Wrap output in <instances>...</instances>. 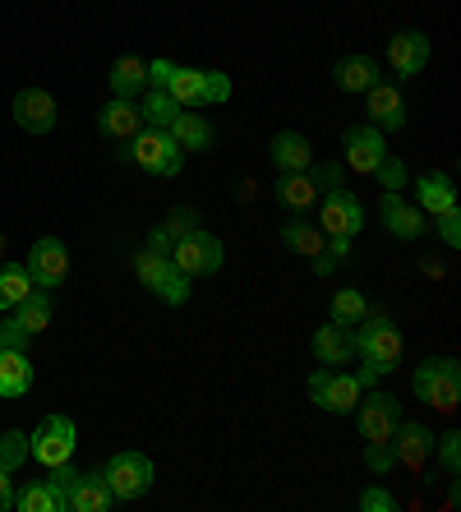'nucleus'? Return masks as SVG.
<instances>
[{
	"instance_id": "6ab92c4d",
	"label": "nucleus",
	"mask_w": 461,
	"mask_h": 512,
	"mask_svg": "<svg viewBox=\"0 0 461 512\" xmlns=\"http://www.w3.org/2000/svg\"><path fill=\"white\" fill-rule=\"evenodd\" d=\"M111 503H116V494H111L107 476L102 471H79V485L70 494V512H107Z\"/></svg>"
},
{
	"instance_id": "473e14b6",
	"label": "nucleus",
	"mask_w": 461,
	"mask_h": 512,
	"mask_svg": "<svg viewBox=\"0 0 461 512\" xmlns=\"http://www.w3.org/2000/svg\"><path fill=\"white\" fill-rule=\"evenodd\" d=\"M153 296L162 300V305H185L190 300V277L180 273L176 263H166V273L157 277V286H153Z\"/></svg>"
},
{
	"instance_id": "412c9836",
	"label": "nucleus",
	"mask_w": 461,
	"mask_h": 512,
	"mask_svg": "<svg viewBox=\"0 0 461 512\" xmlns=\"http://www.w3.org/2000/svg\"><path fill=\"white\" fill-rule=\"evenodd\" d=\"M272 162H277V171H309L314 167V148H309L305 134L282 130L272 139Z\"/></svg>"
},
{
	"instance_id": "9d476101",
	"label": "nucleus",
	"mask_w": 461,
	"mask_h": 512,
	"mask_svg": "<svg viewBox=\"0 0 461 512\" xmlns=\"http://www.w3.org/2000/svg\"><path fill=\"white\" fill-rule=\"evenodd\" d=\"M323 236H360V227H365V208H360V199H355L346 185H337V190H328V199H323Z\"/></svg>"
},
{
	"instance_id": "c85d7f7f",
	"label": "nucleus",
	"mask_w": 461,
	"mask_h": 512,
	"mask_svg": "<svg viewBox=\"0 0 461 512\" xmlns=\"http://www.w3.org/2000/svg\"><path fill=\"white\" fill-rule=\"evenodd\" d=\"M139 116L153 125V130H171V120L180 116V102L166 88H153V93L143 97V107H139Z\"/></svg>"
},
{
	"instance_id": "c03bdc74",
	"label": "nucleus",
	"mask_w": 461,
	"mask_h": 512,
	"mask_svg": "<svg viewBox=\"0 0 461 512\" xmlns=\"http://www.w3.org/2000/svg\"><path fill=\"white\" fill-rule=\"evenodd\" d=\"M360 508H365V512H397V499H392L388 489L374 485V489H365V494H360Z\"/></svg>"
},
{
	"instance_id": "3c124183",
	"label": "nucleus",
	"mask_w": 461,
	"mask_h": 512,
	"mask_svg": "<svg viewBox=\"0 0 461 512\" xmlns=\"http://www.w3.org/2000/svg\"><path fill=\"white\" fill-rule=\"evenodd\" d=\"M379 379H383V370H379V365H369V360L360 365V374H355V383H360V388H374Z\"/></svg>"
},
{
	"instance_id": "bb28decb",
	"label": "nucleus",
	"mask_w": 461,
	"mask_h": 512,
	"mask_svg": "<svg viewBox=\"0 0 461 512\" xmlns=\"http://www.w3.org/2000/svg\"><path fill=\"white\" fill-rule=\"evenodd\" d=\"M139 88H148V60L120 56L116 65H111V93H116V97H134Z\"/></svg>"
},
{
	"instance_id": "c9c22d12",
	"label": "nucleus",
	"mask_w": 461,
	"mask_h": 512,
	"mask_svg": "<svg viewBox=\"0 0 461 512\" xmlns=\"http://www.w3.org/2000/svg\"><path fill=\"white\" fill-rule=\"evenodd\" d=\"M14 508H19V512H60L56 508V494L47 489V480H33V485L19 489V494H14Z\"/></svg>"
},
{
	"instance_id": "1a4fd4ad",
	"label": "nucleus",
	"mask_w": 461,
	"mask_h": 512,
	"mask_svg": "<svg viewBox=\"0 0 461 512\" xmlns=\"http://www.w3.org/2000/svg\"><path fill=\"white\" fill-rule=\"evenodd\" d=\"M65 273H70V250H65V240L56 236H42L28 250V277H33L37 291H56L60 282H65Z\"/></svg>"
},
{
	"instance_id": "5701e85b",
	"label": "nucleus",
	"mask_w": 461,
	"mask_h": 512,
	"mask_svg": "<svg viewBox=\"0 0 461 512\" xmlns=\"http://www.w3.org/2000/svg\"><path fill=\"white\" fill-rule=\"evenodd\" d=\"M166 134H171L185 153H208V148H213V125H208L199 111H180V116L171 120V130H166Z\"/></svg>"
},
{
	"instance_id": "4468645a",
	"label": "nucleus",
	"mask_w": 461,
	"mask_h": 512,
	"mask_svg": "<svg viewBox=\"0 0 461 512\" xmlns=\"http://www.w3.org/2000/svg\"><path fill=\"white\" fill-rule=\"evenodd\" d=\"M379 213H383V227H388L397 240H420V236L429 231L425 213H420V208H411V203H406L402 194H388V190H383Z\"/></svg>"
},
{
	"instance_id": "393cba45",
	"label": "nucleus",
	"mask_w": 461,
	"mask_h": 512,
	"mask_svg": "<svg viewBox=\"0 0 461 512\" xmlns=\"http://www.w3.org/2000/svg\"><path fill=\"white\" fill-rule=\"evenodd\" d=\"M314 199H319V185L309 180V171H282V180H277V203H282V208L305 213Z\"/></svg>"
},
{
	"instance_id": "0eeeda50",
	"label": "nucleus",
	"mask_w": 461,
	"mask_h": 512,
	"mask_svg": "<svg viewBox=\"0 0 461 512\" xmlns=\"http://www.w3.org/2000/svg\"><path fill=\"white\" fill-rule=\"evenodd\" d=\"M102 476H107V485H111L116 499L130 503V499H143V494L153 489V462H148L143 453H116Z\"/></svg>"
},
{
	"instance_id": "de8ad7c7",
	"label": "nucleus",
	"mask_w": 461,
	"mask_h": 512,
	"mask_svg": "<svg viewBox=\"0 0 461 512\" xmlns=\"http://www.w3.org/2000/svg\"><path fill=\"white\" fill-rule=\"evenodd\" d=\"M309 180H314V185H323V190H337V185H342V167H332V162H323V167L309 171Z\"/></svg>"
},
{
	"instance_id": "aec40b11",
	"label": "nucleus",
	"mask_w": 461,
	"mask_h": 512,
	"mask_svg": "<svg viewBox=\"0 0 461 512\" xmlns=\"http://www.w3.org/2000/svg\"><path fill=\"white\" fill-rule=\"evenodd\" d=\"M28 388H33L28 351H0V397L14 402V397H28Z\"/></svg>"
},
{
	"instance_id": "ddd939ff",
	"label": "nucleus",
	"mask_w": 461,
	"mask_h": 512,
	"mask_svg": "<svg viewBox=\"0 0 461 512\" xmlns=\"http://www.w3.org/2000/svg\"><path fill=\"white\" fill-rule=\"evenodd\" d=\"M392 457H397V466H406V471H420V466L434 457V434H429L425 425H397L392 429Z\"/></svg>"
},
{
	"instance_id": "49530a36",
	"label": "nucleus",
	"mask_w": 461,
	"mask_h": 512,
	"mask_svg": "<svg viewBox=\"0 0 461 512\" xmlns=\"http://www.w3.org/2000/svg\"><path fill=\"white\" fill-rule=\"evenodd\" d=\"M171 74H176L171 60H148V88H171Z\"/></svg>"
},
{
	"instance_id": "c756f323",
	"label": "nucleus",
	"mask_w": 461,
	"mask_h": 512,
	"mask_svg": "<svg viewBox=\"0 0 461 512\" xmlns=\"http://www.w3.org/2000/svg\"><path fill=\"white\" fill-rule=\"evenodd\" d=\"M14 319L24 323L28 333H42V328H47L51 323V296H42V291H33V296H24L19 300V305H14Z\"/></svg>"
},
{
	"instance_id": "f03ea898",
	"label": "nucleus",
	"mask_w": 461,
	"mask_h": 512,
	"mask_svg": "<svg viewBox=\"0 0 461 512\" xmlns=\"http://www.w3.org/2000/svg\"><path fill=\"white\" fill-rule=\"evenodd\" d=\"M355 356H365L369 365H379L383 374L397 370V360H402V333H397V323L388 314H365V319L355 323Z\"/></svg>"
},
{
	"instance_id": "2f4dec72",
	"label": "nucleus",
	"mask_w": 461,
	"mask_h": 512,
	"mask_svg": "<svg viewBox=\"0 0 461 512\" xmlns=\"http://www.w3.org/2000/svg\"><path fill=\"white\" fill-rule=\"evenodd\" d=\"M282 240H286V250L305 254V259H314V254L323 250V231L309 227V222H286V227H282Z\"/></svg>"
},
{
	"instance_id": "9b49d317",
	"label": "nucleus",
	"mask_w": 461,
	"mask_h": 512,
	"mask_svg": "<svg viewBox=\"0 0 461 512\" xmlns=\"http://www.w3.org/2000/svg\"><path fill=\"white\" fill-rule=\"evenodd\" d=\"M342 148H346V167L360 171V176H374V167L383 162V130H374V125H351V130L342 134Z\"/></svg>"
},
{
	"instance_id": "cd10ccee",
	"label": "nucleus",
	"mask_w": 461,
	"mask_h": 512,
	"mask_svg": "<svg viewBox=\"0 0 461 512\" xmlns=\"http://www.w3.org/2000/svg\"><path fill=\"white\" fill-rule=\"evenodd\" d=\"M37 286L28 277L24 263H0V310H14L24 296H33Z\"/></svg>"
},
{
	"instance_id": "20e7f679",
	"label": "nucleus",
	"mask_w": 461,
	"mask_h": 512,
	"mask_svg": "<svg viewBox=\"0 0 461 512\" xmlns=\"http://www.w3.org/2000/svg\"><path fill=\"white\" fill-rule=\"evenodd\" d=\"M74 439H79V429H74L70 416H47L33 434H28V453H33L42 466H60L74 457Z\"/></svg>"
},
{
	"instance_id": "09e8293b",
	"label": "nucleus",
	"mask_w": 461,
	"mask_h": 512,
	"mask_svg": "<svg viewBox=\"0 0 461 512\" xmlns=\"http://www.w3.org/2000/svg\"><path fill=\"white\" fill-rule=\"evenodd\" d=\"M171 250H176V240L166 236V227L148 231V254H157V259H171Z\"/></svg>"
},
{
	"instance_id": "dca6fc26",
	"label": "nucleus",
	"mask_w": 461,
	"mask_h": 512,
	"mask_svg": "<svg viewBox=\"0 0 461 512\" xmlns=\"http://www.w3.org/2000/svg\"><path fill=\"white\" fill-rule=\"evenodd\" d=\"M139 102L134 97H111L107 107L97 111V130L107 134V139H134L139 134Z\"/></svg>"
},
{
	"instance_id": "603ef678",
	"label": "nucleus",
	"mask_w": 461,
	"mask_h": 512,
	"mask_svg": "<svg viewBox=\"0 0 461 512\" xmlns=\"http://www.w3.org/2000/svg\"><path fill=\"white\" fill-rule=\"evenodd\" d=\"M5 508H14V480H10V471H0V512Z\"/></svg>"
},
{
	"instance_id": "864d4df0",
	"label": "nucleus",
	"mask_w": 461,
	"mask_h": 512,
	"mask_svg": "<svg viewBox=\"0 0 461 512\" xmlns=\"http://www.w3.org/2000/svg\"><path fill=\"white\" fill-rule=\"evenodd\" d=\"M420 273H429V277H443V273H448V268H443V263H434V259H420Z\"/></svg>"
},
{
	"instance_id": "e433bc0d",
	"label": "nucleus",
	"mask_w": 461,
	"mask_h": 512,
	"mask_svg": "<svg viewBox=\"0 0 461 512\" xmlns=\"http://www.w3.org/2000/svg\"><path fill=\"white\" fill-rule=\"evenodd\" d=\"M374 176H379V185L388 194H402L406 185H411V176H406V162H402V157H392V153H383V162L374 167Z\"/></svg>"
},
{
	"instance_id": "4be33fe9",
	"label": "nucleus",
	"mask_w": 461,
	"mask_h": 512,
	"mask_svg": "<svg viewBox=\"0 0 461 512\" xmlns=\"http://www.w3.org/2000/svg\"><path fill=\"white\" fill-rule=\"evenodd\" d=\"M415 199H420V213L425 217H438L443 208L457 203V190H452V180L443 171H425V176L415 180Z\"/></svg>"
},
{
	"instance_id": "4c0bfd02",
	"label": "nucleus",
	"mask_w": 461,
	"mask_h": 512,
	"mask_svg": "<svg viewBox=\"0 0 461 512\" xmlns=\"http://www.w3.org/2000/svg\"><path fill=\"white\" fill-rule=\"evenodd\" d=\"M438 462H443V471L457 480V471H461V434L457 429H448V434L438 439Z\"/></svg>"
},
{
	"instance_id": "39448f33",
	"label": "nucleus",
	"mask_w": 461,
	"mask_h": 512,
	"mask_svg": "<svg viewBox=\"0 0 461 512\" xmlns=\"http://www.w3.org/2000/svg\"><path fill=\"white\" fill-rule=\"evenodd\" d=\"M360 383H355V374H337V370H314L309 374V402L323 406V411H332V416H351L355 402H360Z\"/></svg>"
},
{
	"instance_id": "a211bd4d",
	"label": "nucleus",
	"mask_w": 461,
	"mask_h": 512,
	"mask_svg": "<svg viewBox=\"0 0 461 512\" xmlns=\"http://www.w3.org/2000/svg\"><path fill=\"white\" fill-rule=\"evenodd\" d=\"M314 356L323 365H351L355 360V328H342V323H328L314 333Z\"/></svg>"
},
{
	"instance_id": "b1692460",
	"label": "nucleus",
	"mask_w": 461,
	"mask_h": 512,
	"mask_svg": "<svg viewBox=\"0 0 461 512\" xmlns=\"http://www.w3.org/2000/svg\"><path fill=\"white\" fill-rule=\"evenodd\" d=\"M374 84H379V60L374 56H346L337 65V88L342 93H369Z\"/></svg>"
},
{
	"instance_id": "72a5a7b5",
	"label": "nucleus",
	"mask_w": 461,
	"mask_h": 512,
	"mask_svg": "<svg viewBox=\"0 0 461 512\" xmlns=\"http://www.w3.org/2000/svg\"><path fill=\"white\" fill-rule=\"evenodd\" d=\"M79 485V466L74 462H60V466H47V489L56 494V508L70 512V494Z\"/></svg>"
},
{
	"instance_id": "7c9ffc66",
	"label": "nucleus",
	"mask_w": 461,
	"mask_h": 512,
	"mask_svg": "<svg viewBox=\"0 0 461 512\" xmlns=\"http://www.w3.org/2000/svg\"><path fill=\"white\" fill-rule=\"evenodd\" d=\"M369 314V300L355 291V286H346V291H337L332 296V323H342V328H355V323Z\"/></svg>"
},
{
	"instance_id": "f3484780",
	"label": "nucleus",
	"mask_w": 461,
	"mask_h": 512,
	"mask_svg": "<svg viewBox=\"0 0 461 512\" xmlns=\"http://www.w3.org/2000/svg\"><path fill=\"white\" fill-rule=\"evenodd\" d=\"M369 120H374V130H402L406 125V102H402V93L392 84H374L369 88Z\"/></svg>"
},
{
	"instance_id": "6e6552de",
	"label": "nucleus",
	"mask_w": 461,
	"mask_h": 512,
	"mask_svg": "<svg viewBox=\"0 0 461 512\" xmlns=\"http://www.w3.org/2000/svg\"><path fill=\"white\" fill-rule=\"evenodd\" d=\"M222 240L213 236V231H199L194 227L190 236H180L176 240V250H171V263H176L185 277H194V273H217L222 268Z\"/></svg>"
},
{
	"instance_id": "a18cd8bd",
	"label": "nucleus",
	"mask_w": 461,
	"mask_h": 512,
	"mask_svg": "<svg viewBox=\"0 0 461 512\" xmlns=\"http://www.w3.org/2000/svg\"><path fill=\"white\" fill-rule=\"evenodd\" d=\"M203 84H208V107H213V102H226V97H231V79H226L222 70H203Z\"/></svg>"
},
{
	"instance_id": "37998d69",
	"label": "nucleus",
	"mask_w": 461,
	"mask_h": 512,
	"mask_svg": "<svg viewBox=\"0 0 461 512\" xmlns=\"http://www.w3.org/2000/svg\"><path fill=\"white\" fill-rule=\"evenodd\" d=\"M194 217H199V213H194V208H176V213H171V217H166V222H162V227H166V236H171V240L190 236V231H194Z\"/></svg>"
},
{
	"instance_id": "a878e982",
	"label": "nucleus",
	"mask_w": 461,
	"mask_h": 512,
	"mask_svg": "<svg viewBox=\"0 0 461 512\" xmlns=\"http://www.w3.org/2000/svg\"><path fill=\"white\" fill-rule=\"evenodd\" d=\"M166 93L176 97L185 111L208 107V84H203V70H190V65H176V74H171V88H166Z\"/></svg>"
},
{
	"instance_id": "f704fd0d",
	"label": "nucleus",
	"mask_w": 461,
	"mask_h": 512,
	"mask_svg": "<svg viewBox=\"0 0 461 512\" xmlns=\"http://www.w3.org/2000/svg\"><path fill=\"white\" fill-rule=\"evenodd\" d=\"M28 457H33V453H28V434H24V429H5V434H0V471H10V476H14Z\"/></svg>"
},
{
	"instance_id": "58836bf2",
	"label": "nucleus",
	"mask_w": 461,
	"mask_h": 512,
	"mask_svg": "<svg viewBox=\"0 0 461 512\" xmlns=\"http://www.w3.org/2000/svg\"><path fill=\"white\" fill-rule=\"evenodd\" d=\"M166 263H171V259H157V254H148V250H143V254H134V273H139V282L148 286V291H153V286H157V277L166 273Z\"/></svg>"
},
{
	"instance_id": "423d86ee",
	"label": "nucleus",
	"mask_w": 461,
	"mask_h": 512,
	"mask_svg": "<svg viewBox=\"0 0 461 512\" xmlns=\"http://www.w3.org/2000/svg\"><path fill=\"white\" fill-rule=\"evenodd\" d=\"M355 411H360V434H365L369 443H388L392 429L402 425V402H397L392 393H383V388H374V393H360Z\"/></svg>"
},
{
	"instance_id": "79ce46f5",
	"label": "nucleus",
	"mask_w": 461,
	"mask_h": 512,
	"mask_svg": "<svg viewBox=\"0 0 461 512\" xmlns=\"http://www.w3.org/2000/svg\"><path fill=\"white\" fill-rule=\"evenodd\" d=\"M434 222H438V236H443L452 250H457V245H461V213H457V203H452V208H443Z\"/></svg>"
},
{
	"instance_id": "a19ab883",
	"label": "nucleus",
	"mask_w": 461,
	"mask_h": 512,
	"mask_svg": "<svg viewBox=\"0 0 461 512\" xmlns=\"http://www.w3.org/2000/svg\"><path fill=\"white\" fill-rule=\"evenodd\" d=\"M365 462H369V471H374V476H388L392 466H397V457H392V439L388 443H369Z\"/></svg>"
},
{
	"instance_id": "8fccbe9b",
	"label": "nucleus",
	"mask_w": 461,
	"mask_h": 512,
	"mask_svg": "<svg viewBox=\"0 0 461 512\" xmlns=\"http://www.w3.org/2000/svg\"><path fill=\"white\" fill-rule=\"evenodd\" d=\"M323 254H328L332 263H342L346 254H351V236H332V240H328V250H323Z\"/></svg>"
},
{
	"instance_id": "f8f14e48",
	"label": "nucleus",
	"mask_w": 461,
	"mask_h": 512,
	"mask_svg": "<svg viewBox=\"0 0 461 512\" xmlns=\"http://www.w3.org/2000/svg\"><path fill=\"white\" fill-rule=\"evenodd\" d=\"M14 125L28 130V134L56 130V97L42 93V88H24V93H14Z\"/></svg>"
},
{
	"instance_id": "7ed1b4c3",
	"label": "nucleus",
	"mask_w": 461,
	"mask_h": 512,
	"mask_svg": "<svg viewBox=\"0 0 461 512\" xmlns=\"http://www.w3.org/2000/svg\"><path fill=\"white\" fill-rule=\"evenodd\" d=\"M130 157L139 162L143 171H153L157 180H176L180 167H185V148H180L166 130H153V125L130 139Z\"/></svg>"
},
{
	"instance_id": "2eb2a0df",
	"label": "nucleus",
	"mask_w": 461,
	"mask_h": 512,
	"mask_svg": "<svg viewBox=\"0 0 461 512\" xmlns=\"http://www.w3.org/2000/svg\"><path fill=\"white\" fill-rule=\"evenodd\" d=\"M429 37L425 33H397L392 37V47H388V60H392V70H397V79H411V74H420L429 65Z\"/></svg>"
},
{
	"instance_id": "f257e3e1",
	"label": "nucleus",
	"mask_w": 461,
	"mask_h": 512,
	"mask_svg": "<svg viewBox=\"0 0 461 512\" xmlns=\"http://www.w3.org/2000/svg\"><path fill=\"white\" fill-rule=\"evenodd\" d=\"M411 388H415V397H420L425 406H434V411L452 416V411H457V397H461V365L452 356L420 360V370H415Z\"/></svg>"
},
{
	"instance_id": "ea45409f",
	"label": "nucleus",
	"mask_w": 461,
	"mask_h": 512,
	"mask_svg": "<svg viewBox=\"0 0 461 512\" xmlns=\"http://www.w3.org/2000/svg\"><path fill=\"white\" fill-rule=\"evenodd\" d=\"M28 342H33V333H28L19 319L0 323V351H28Z\"/></svg>"
}]
</instances>
